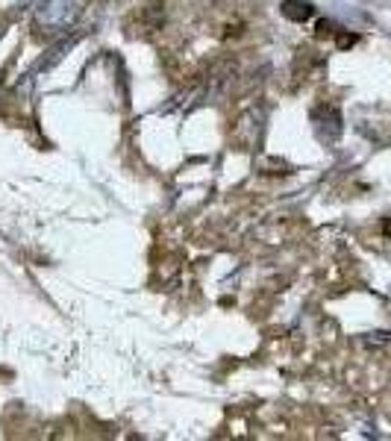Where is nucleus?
Segmentation results:
<instances>
[{
  "label": "nucleus",
  "mask_w": 391,
  "mask_h": 441,
  "mask_svg": "<svg viewBox=\"0 0 391 441\" xmlns=\"http://www.w3.org/2000/svg\"><path fill=\"white\" fill-rule=\"evenodd\" d=\"M356 42H359V35H356V33H341V35L336 38V45H339L341 50H347V48H353Z\"/></svg>",
  "instance_id": "obj_2"
},
{
  "label": "nucleus",
  "mask_w": 391,
  "mask_h": 441,
  "mask_svg": "<svg viewBox=\"0 0 391 441\" xmlns=\"http://www.w3.org/2000/svg\"><path fill=\"white\" fill-rule=\"evenodd\" d=\"M283 15L288 18V21L303 24V21H309V18L315 15V6H312L309 0H285V4H283Z\"/></svg>",
  "instance_id": "obj_1"
}]
</instances>
